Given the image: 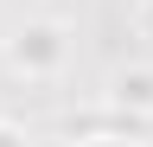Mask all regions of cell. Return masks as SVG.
Returning <instances> with one entry per match:
<instances>
[{"label":"cell","instance_id":"6da1fadb","mask_svg":"<svg viewBox=\"0 0 153 147\" xmlns=\"http://www.w3.org/2000/svg\"><path fill=\"white\" fill-rule=\"evenodd\" d=\"M57 51H64V32L57 26H26L13 39V64L19 70H45V64H57Z\"/></svg>","mask_w":153,"mask_h":147},{"label":"cell","instance_id":"7a4b0ae2","mask_svg":"<svg viewBox=\"0 0 153 147\" xmlns=\"http://www.w3.org/2000/svg\"><path fill=\"white\" fill-rule=\"evenodd\" d=\"M115 102L121 109H153V70H121L115 77Z\"/></svg>","mask_w":153,"mask_h":147},{"label":"cell","instance_id":"3957f363","mask_svg":"<svg viewBox=\"0 0 153 147\" xmlns=\"http://www.w3.org/2000/svg\"><path fill=\"white\" fill-rule=\"evenodd\" d=\"M140 26H147V39H153V0H147V7H140Z\"/></svg>","mask_w":153,"mask_h":147},{"label":"cell","instance_id":"277c9868","mask_svg":"<svg viewBox=\"0 0 153 147\" xmlns=\"http://www.w3.org/2000/svg\"><path fill=\"white\" fill-rule=\"evenodd\" d=\"M0 147H19V141H13V134H7V128H0Z\"/></svg>","mask_w":153,"mask_h":147},{"label":"cell","instance_id":"5b68a950","mask_svg":"<svg viewBox=\"0 0 153 147\" xmlns=\"http://www.w3.org/2000/svg\"><path fill=\"white\" fill-rule=\"evenodd\" d=\"M102 147H121V141H102Z\"/></svg>","mask_w":153,"mask_h":147}]
</instances>
